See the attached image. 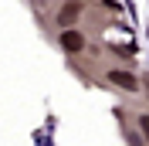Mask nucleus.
<instances>
[{
  "mask_svg": "<svg viewBox=\"0 0 149 146\" xmlns=\"http://www.w3.org/2000/svg\"><path fill=\"white\" fill-rule=\"evenodd\" d=\"M142 85H146V92H149V75H146V78H142Z\"/></svg>",
  "mask_w": 149,
  "mask_h": 146,
  "instance_id": "423d86ee",
  "label": "nucleus"
},
{
  "mask_svg": "<svg viewBox=\"0 0 149 146\" xmlns=\"http://www.w3.org/2000/svg\"><path fill=\"white\" fill-rule=\"evenodd\" d=\"M125 136H129V143H132V146H142V136H136V133H125Z\"/></svg>",
  "mask_w": 149,
  "mask_h": 146,
  "instance_id": "39448f33",
  "label": "nucleus"
},
{
  "mask_svg": "<svg viewBox=\"0 0 149 146\" xmlns=\"http://www.w3.org/2000/svg\"><path fill=\"white\" fill-rule=\"evenodd\" d=\"M61 48H65L68 55H78V51L85 48V37L78 34V31H71V27H68V31H61Z\"/></svg>",
  "mask_w": 149,
  "mask_h": 146,
  "instance_id": "f03ea898",
  "label": "nucleus"
},
{
  "mask_svg": "<svg viewBox=\"0 0 149 146\" xmlns=\"http://www.w3.org/2000/svg\"><path fill=\"white\" fill-rule=\"evenodd\" d=\"M139 133H142V139L149 143V116H142V119H139Z\"/></svg>",
  "mask_w": 149,
  "mask_h": 146,
  "instance_id": "20e7f679",
  "label": "nucleus"
},
{
  "mask_svg": "<svg viewBox=\"0 0 149 146\" xmlns=\"http://www.w3.org/2000/svg\"><path fill=\"white\" fill-rule=\"evenodd\" d=\"M78 14H81V0H71V4H65V7L58 10V24L68 31V24H74V20H78Z\"/></svg>",
  "mask_w": 149,
  "mask_h": 146,
  "instance_id": "f257e3e1",
  "label": "nucleus"
},
{
  "mask_svg": "<svg viewBox=\"0 0 149 146\" xmlns=\"http://www.w3.org/2000/svg\"><path fill=\"white\" fill-rule=\"evenodd\" d=\"M109 82H112V85H122L125 92H136V88H139V82H136V75L122 72V68H112V72H109Z\"/></svg>",
  "mask_w": 149,
  "mask_h": 146,
  "instance_id": "7ed1b4c3",
  "label": "nucleus"
}]
</instances>
